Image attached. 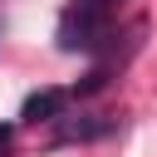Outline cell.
Returning a JSON list of instances; mask_svg holds the SVG:
<instances>
[{
  "label": "cell",
  "mask_w": 157,
  "mask_h": 157,
  "mask_svg": "<svg viewBox=\"0 0 157 157\" xmlns=\"http://www.w3.org/2000/svg\"><path fill=\"white\" fill-rule=\"evenodd\" d=\"M10 142H15V128L0 123V157H10Z\"/></svg>",
  "instance_id": "4"
},
{
  "label": "cell",
  "mask_w": 157,
  "mask_h": 157,
  "mask_svg": "<svg viewBox=\"0 0 157 157\" xmlns=\"http://www.w3.org/2000/svg\"><path fill=\"white\" fill-rule=\"evenodd\" d=\"M118 0H69L64 15H59V49L64 54H83V49H98L108 39V20H113Z\"/></svg>",
  "instance_id": "1"
},
{
  "label": "cell",
  "mask_w": 157,
  "mask_h": 157,
  "mask_svg": "<svg viewBox=\"0 0 157 157\" xmlns=\"http://www.w3.org/2000/svg\"><path fill=\"white\" fill-rule=\"evenodd\" d=\"M54 123H59L54 128L59 142H93V137H103L113 128V118H98V113H59Z\"/></svg>",
  "instance_id": "2"
},
{
  "label": "cell",
  "mask_w": 157,
  "mask_h": 157,
  "mask_svg": "<svg viewBox=\"0 0 157 157\" xmlns=\"http://www.w3.org/2000/svg\"><path fill=\"white\" fill-rule=\"evenodd\" d=\"M69 88H39V93H29L25 98V108H20V118L25 123H54L59 113H69Z\"/></svg>",
  "instance_id": "3"
}]
</instances>
